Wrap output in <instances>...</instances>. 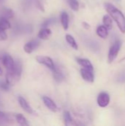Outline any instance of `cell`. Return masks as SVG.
<instances>
[{"mask_svg":"<svg viewBox=\"0 0 125 126\" xmlns=\"http://www.w3.org/2000/svg\"><path fill=\"white\" fill-rule=\"evenodd\" d=\"M7 39V35L5 32V30L0 29V41H6Z\"/></svg>","mask_w":125,"mask_h":126,"instance_id":"cb8c5ba5","label":"cell"},{"mask_svg":"<svg viewBox=\"0 0 125 126\" xmlns=\"http://www.w3.org/2000/svg\"><path fill=\"white\" fill-rule=\"evenodd\" d=\"M76 60H77V62L80 66H82L83 68L88 69H91V70H94V66H93L92 63H91V61L89 60L85 59V58H77Z\"/></svg>","mask_w":125,"mask_h":126,"instance_id":"4fadbf2b","label":"cell"},{"mask_svg":"<svg viewBox=\"0 0 125 126\" xmlns=\"http://www.w3.org/2000/svg\"><path fill=\"white\" fill-rule=\"evenodd\" d=\"M36 61H38V63L46 66L47 68H49L51 70H52L55 68V65L52 59L50 58L49 57L39 55V56H37L36 57Z\"/></svg>","mask_w":125,"mask_h":126,"instance_id":"5b68a950","label":"cell"},{"mask_svg":"<svg viewBox=\"0 0 125 126\" xmlns=\"http://www.w3.org/2000/svg\"><path fill=\"white\" fill-rule=\"evenodd\" d=\"M68 3L74 11H77L79 10L80 4L77 0H68Z\"/></svg>","mask_w":125,"mask_h":126,"instance_id":"7402d4cb","label":"cell"},{"mask_svg":"<svg viewBox=\"0 0 125 126\" xmlns=\"http://www.w3.org/2000/svg\"><path fill=\"white\" fill-rule=\"evenodd\" d=\"M104 6L109 16L116 23L120 31L122 33H125V16L123 13L111 3L106 2Z\"/></svg>","mask_w":125,"mask_h":126,"instance_id":"6da1fadb","label":"cell"},{"mask_svg":"<svg viewBox=\"0 0 125 126\" xmlns=\"http://www.w3.org/2000/svg\"><path fill=\"white\" fill-rule=\"evenodd\" d=\"M42 100H43V102L44 103V105L50 110L52 111V112H56L58 109H57V105L55 104V103L51 99L49 98V97H46V96H43L42 97Z\"/></svg>","mask_w":125,"mask_h":126,"instance_id":"ba28073f","label":"cell"},{"mask_svg":"<svg viewBox=\"0 0 125 126\" xmlns=\"http://www.w3.org/2000/svg\"><path fill=\"white\" fill-rule=\"evenodd\" d=\"M52 71L53 78L55 80V81L57 83H61L64 79V75L62 72V71L60 69V68L55 66V68Z\"/></svg>","mask_w":125,"mask_h":126,"instance_id":"8fae6325","label":"cell"},{"mask_svg":"<svg viewBox=\"0 0 125 126\" xmlns=\"http://www.w3.org/2000/svg\"><path fill=\"white\" fill-rule=\"evenodd\" d=\"M97 34L100 38L105 39L108 35V29L104 25H100L97 29Z\"/></svg>","mask_w":125,"mask_h":126,"instance_id":"9a60e30c","label":"cell"},{"mask_svg":"<svg viewBox=\"0 0 125 126\" xmlns=\"http://www.w3.org/2000/svg\"><path fill=\"white\" fill-rule=\"evenodd\" d=\"M39 46V41L37 40H32L31 41L27 42L24 47V50L25 52L30 54L32 53L35 49H36Z\"/></svg>","mask_w":125,"mask_h":126,"instance_id":"52a82bcc","label":"cell"},{"mask_svg":"<svg viewBox=\"0 0 125 126\" xmlns=\"http://www.w3.org/2000/svg\"><path fill=\"white\" fill-rule=\"evenodd\" d=\"M60 21L61 24L65 30H67L69 28V15L66 12H63L60 16Z\"/></svg>","mask_w":125,"mask_h":126,"instance_id":"5bb4252c","label":"cell"},{"mask_svg":"<svg viewBox=\"0 0 125 126\" xmlns=\"http://www.w3.org/2000/svg\"><path fill=\"white\" fill-rule=\"evenodd\" d=\"M53 22V20L52 19H47L46 21H43V23L41 24L42 27H47L48 26H49Z\"/></svg>","mask_w":125,"mask_h":126,"instance_id":"484cf974","label":"cell"},{"mask_svg":"<svg viewBox=\"0 0 125 126\" xmlns=\"http://www.w3.org/2000/svg\"><path fill=\"white\" fill-rule=\"evenodd\" d=\"M1 61H2L3 65L7 68V70H10L13 67L14 60L13 59V58L10 55H9L7 54L4 55L2 58H1Z\"/></svg>","mask_w":125,"mask_h":126,"instance_id":"9c48e42d","label":"cell"},{"mask_svg":"<svg viewBox=\"0 0 125 126\" xmlns=\"http://www.w3.org/2000/svg\"><path fill=\"white\" fill-rule=\"evenodd\" d=\"M13 16V12L12 10L8 8H4L1 11V17H4L7 19L11 18Z\"/></svg>","mask_w":125,"mask_h":126,"instance_id":"44dd1931","label":"cell"},{"mask_svg":"<svg viewBox=\"0 0 125 126\" xmlns=\"http://www.w3.org/2000/svg\"><path fill=\"white\" fill-rule=\"evenodd\" d=\"M117 80L119 83H125V72L120 73L117 78Z\"/></svg>","mask_w":125,"mask_h":126,"instance_id":"d4e9b609","label":"cell"},{"mask_svg":"<svg viewBox=\"0 0 125 126\" xmlns=\"http://www.w3.org/2000/svg\"><path fill=\"white\" fill-rule=\"evenodd\" d=\"M2 75V69L0 67V75Z\"/></svg>","mask_w":125,"mask_h":126,"instance_id":"f1b7e54d","label":"cell"},{"mask_svg":"<svg viewBox=\"0 0 125 126\" xmlns=\"http://www.w3.org/2000/svg\"><path fill=\"white\" fill-rule=\"evenodd\" d=\"M10 85L7 83V81H2L0 80V89L3 91H8L10 89Z\"/></svg>","mask_w":125,"mask_h":126,"instance_id":"603a6c76","label":"cell"},{"mask_svg":"<svg viewBox=\"0 0 125 126\" xmlns=\"http://www.w3.org/2000/svg\"><path fill=\"white\" fill-rule=\"evenodd\" d=\"M10 27H11V24L9 22V21L5 18L0 16V29L3 30H6L10 29Z\"/></svg>","mask_w":125,"mask_h":126,"instance_id":"ac0fdd59","label":"cell"},{"mask_svg":"<svg viewBox=\"0 0 125 126\" xmlns=\"http://www.w3.org/2000/svg\"><path fill=\"white\" fill-rule=\"evenodd\" d=\"M111 101L110 95L105 92H100L97 97V104L101 108H105L107 107Z\"/></svg>","mask_w":125,"mask_h":126,"instance_id":"277c9868","label":"cell"},{"mask_svg":"<svg viewBox=\"0 0 125 126\" xmlns=\"http://www.w3.org/2000/svg\"><path fill=\"white\" fill-rule=\"evenodd\" d=\"M18 103H19L20 106L22 108V109H23L24 111H26V112H27V113H29V114H33V113H34L32 109L30 107V106L29 105V103H27V101L24 97H18Z\"/></svg>","mask_w":125,"mask_h":126,"instance_id":"30bf717a","label":"cell"},{"mask_svg":"<svg viewBox=\"0 0 125 126\" xmlns=\"http://www.w3.org/2000/svg\"><path fill=\"white\" fill-rule=\"evenodd\" d=\"M94 70H91L88 69L83 68L80 69V75L83 79L88 83H94V74L93 72Z\"/></svg>","mask_w":125,"mask_h":126,"instance_id":"8992f818","label":"cell"},{"mask_svg":"<svg viewBox=\"0 0 125 126\" xmlns=\"http://www.w3.org/2000/svg\"><path fill=\"white\" fill-rule=\"evenodd\" d=\"M7 121V115L2 112V111H0V121Z\"/></svg>","mask_w":125,"mask_h":126,"instance_id":"4316f807","label":"cell"},{"mask_svg":"<svg viewBox=\"0 0 125 126\" xmlns=\"http://www.w3.org/2000/svg\"><path fill=\"white\" fill-rule=\"evenodd\" d=\"M0 1H1V0H0Z\"/></svg>","mask_w":125,"mask_h":126,"instance_id":"f546056e","label":"cell"},{"mask_svg":"<svg viewBox=\"0 0 125 126\" xmlns=\"http://www.w3.org/2000/svg\"><path fill=\"white\" fill-rule=\"evenodd\" d=\"M66 41L68 42V44H69L73 49H74L75 50H77V49H78V45H77V42H76L74 38L72 35H69V34H67V35H66Z\"/></svg>","mask_w":125,"mask_h":126,"instance_id":"2e32d148","label":"cell"},{"mask_svg":"<svg viewBox=\"0 0 125 126\" xmlns=\"http://www.w3.org/2000/svg\"><path fill=\"white\" fill-rule=\"evenodd\" d=\"M52 35V31L48 27H42V29L38 32V38L42 40H47Z\"/></svg>","mask_w":125,"mask_h":126,"instance_id":"7c38bea8","label":"cell"},{"mask_svg":"<svg viewBox=\"0 0 125 126\" xmlns=\"http://www.w3.org/2000/svg\"><path fill=\"white\" fill-rule=\"evenodd\" d=\"M83 25L84 28H85L86 30H88V29L90 28V25H89L88 23H86V22H83Z\"/></svg>","mask_w":125,"mask_h":126,"instance_id":"83f0119b","label":"cell"},{"mask_svg":"<svg viewBox=\"0 0 125 126\" xmlns=\"http://www.w3.org/2000/svg\"><path fill=\"white\" fill-rule=\"evenodd\" d=\"M122 47V42L120 41H116L113 45L109 49L108 55V62L109 63H111L117 57L119 50Z\"/></svg>","mask_w":125,"mask_h":126,"instance_id":"3957f363","label":"cell"},{"mask_svg":"<svg viewBox=\"0 0 125 126\" xmlns=\"http://www.w3.org/2000/svg\"><path fill=\"white\" fill-rule=\"evenodd\" d=\"M22 72V63L20 61H14L13 67L10 70H7L6 75V81L10 86L15 85L21 78Z\"/></svg>","mask_w":125,"mask_h":126,"instance_id":"7a4b0ae2","label":"cell"},{"mask_svg":"<svg viewBox=\"0 0 125 126\" xmlns=\"http://www.w3.org/2000/svg\"><path fill=\"white\" fill-rule=\"evenodd\" d=\"M102 22H103V25L105 26L108 30L112 29L113 27V21L112 18L110 16L108 15H105L103 16L102 18Z\"/></svg>","mask_w":125,"mask_h":126,"instance_id":"e0dca14e","label":"cell"},{"mask_svg":"<svg viewBox=\"0 0 125 126\" xmlns=\"http://www.w3.org/2000/svg\"><path fill=\"white\" fill-rule=\"evenodd\" d=\"M63 117H64V121H65V125L66 126H70L73 124V119L71 116V114L66 111L63 113Z\"/></svg>","mask_w":125,"mask_h":126,"instance_id":"ffe728a7","label":"cell"},{"mask_svg":"<svg viewBox=\"0 0 125 126\" xmlns=\"http://www.w3.org/2000/svg\"><path fill=\"white\" fill-rule=\"evenodd\" d=\"M15 118L16 122H17L19 125H21V126H28V125H29V123H28V122H27L26 117H24L22 114H15Z\"/></svg>","mask_w":125,"mask_h":126,"instance_id":"d6986e66","label":"cell"}]
</instances>
